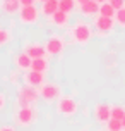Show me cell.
<instances>
[{"instance_id":"cell-6","label":"cell","mask_w":125,"mask_h":131,"mask_svg":"<svg viewBox=\"0 0 125 131\" xmlns=\"http://www.w3.org/2000/svg\"><path fill=\"white\" fill-rule=\"evenodd\" d=\"M17 16H19V23L26 24V26H33V24L38 23V19L41 16V10L36 5H26V7H21Z\"/></svg>"},{"instance_id":"cell-15","label":"cell","mask_w":125,"mask_h":131,"mask_svg":"<svg viewBox=\"0 0 125 131\" xmlns=\"http://www.w3.org/2000/svg\"><path fill=\"white\" fill-rule=\"evenodd\" d=\"M69 16L70 14H67V12L58 9L48 21H50V24H53V26H57V28H67L69 26Z\"/></svg>"},{"instance_id":"cell-4","label":"cell","mask_w":125,"mask_h":131,"mask_svg":"<svg viewBox=\"0 0 125 131\" xmlns=\"http://www.w3.org/2000/svg\"><path fill=\"white\" fill-rule=\"evenodd\" d=\"M57 112H58L60 116H64V117H72L77 114V109H79V104H77V100L70 95H62V97L57 100Z\"/></svg>"},{"instance_id":"cell-19","label":"cell","mask_w":125,"mask_h":131,"mask_svg":"<svg viewBox=\"0 0 125 131\" xmlns=\"http://www.w3.org/2000/svg\"><path fill=\"white\" fill-rule=\"evenodd\" d=\"M75 0H60V4H58V9L60 10H64V12H67V14H70L75 9Z\"/></svg>"},{"instance_id":"cell-18","label":"cell","mask_w":125,"mask_h":131,"mask_svg":"<svg viewBox=\"0 0 125 131\" xmlns=\"http://www.w3.org/2000/svg\"><path fill=\"white\" fill-rule=\"evenodd\" d=\"M115 14H117V9H115L110 2H106V4H99V16L115 17Z\"/></svg>"},{"instance_id":"cell-12","label":"cell","mask_w":125,"mask_h":131,"mask_svg":"<svg viewBox=\"0 0 125 131\" xmlns=\"http://www.w3.org/2000/svg\"><path fill=\"white\" fill-rule=\"evenodd\" d=\"M24 83L29 86H34V88H41V86L45 85V72H38V71H33V69H29L26 72V76H24Z\"/></svg>"},{"instance_id":"cell-26","label":"cell","mask_w":125,"mask_h":131,"mask_svg":"<svg viewBox=\"0 0 125 131\" xmlns=\"http://www.w3.org/2000/svg\"><path fill=\"white\" fill-rule=\"evenodd\" d=\"M19 2H21V5H22V7H26V5H34L38 0H19Z\"/></svg>"},{"instance_id":"cell-16","label":"cell","mask_w":125,"mask_h":131,"mask_svg":"<svg viewBox=\"0 0 125 131\" xmlns=\"http://www.w3.org/2000/svg\"><path fill=\"white\" fill-rule=\"evenodd\" d=\"M58 4H60V0H46L45 4H41V16H45V17H52L53 14L58 10Z\"/></svg>"},{"instance_id":"cell-8","label":"cell","mask_w":125,"mask_h":131,"mask_svg":"<svg viewBox=\"0 0 125 131\" xmlns=\"http://www.w3.org/2000/svg\"><path fill=\"white\" fill-rule=\"evenodd\" d=\"M45 48L48 55H60L65 48V40L62 38L60 35H50L48 40L45 41Z\"/></svg>"},{"instance_id":"cell-32","label":"cell","mask_w":125,"mask_h":131,"mask_svg":"<svg viewBox=\"0 0 125 131\" xmlns=\"http://www.w3.org/2000/svg\"><path fill=\"white\" fill-rule=\"evenodd\" d=\"M106 131H110V129H106Z\"/></svg>"},{"instance_id":"cell-5","label":"cell","mask_w":125,"mask_h":131,"mask_svg":"<svg viewBox=\"0 0 125 131\" xmlns=\"http://www.w3.org/2000/svg\"><path fill=\"white\" fill-rule=\"evenodd\" d=\"M115 17H106V16H96L94 17V23H92V26H94V31L98 36H106V35H110V33L115 29Z\"/></svg>"},{"instance_id":"cell-1","label":"cell","mask_w":125,"mask_h":131,"mask_svg":"<svg viewBox=\"0 0 125 131\" xmlns=\"http://www.w3.org/2000/svg\"><path fill=\"white\" fill-rule=\"evenodd\" d=\"M69 36H70V41L72 43H77V45L84 47L87 45L92 38V28L89 23L79 19L77 23H74L70 29H69Z\"/></svg>"},{"instance_id":"cell-20","label":"cell","mask_w":125,"mask_h":131,"mask_svg":"<svg viewBox=\"0 0 125 131\" xmlns=\"http://www.w3.org/2000/svg\"><path fill=\"white\" fill-rule=\"evenodd\" d=\"M9 41H12V31H10V29H2V28H0V47L7 45Z\"/></svg>"},{"instance_id":"cell-24","label":"cell","mask_w":125,"mask_h":131,"mask_svg":"<svg viewBox=\"0 0 125 131\" xmlns=\"http://www.w3.org/2000/svg\"><path fill=\"white\" fill-rule=\"evenodd\" d=\"M110 4L118 10V9H123L125 7V0H110Z\"/></svg>"},{"instance_id":"cell-2","label":"cell","mask_w":125,"mask_h":131,"mask_svg":"<svg viewBox=\"0 0 125 131\" xmlns=\"http://www.w3.org/2000/svg\"><path fill=\"white\" fill-rule=\"evenodd\" d=\"M14 123L19 128H29L36 123L38 117V111L34 109L33 105H26V107H15L14 111Z\"/></svg>"},{"instance_id":"cell-10","label":"cell","mask_w":125,"mask_h":131,"mask_svg":"<svg viewBox=\"0 0 125 131\" xmlns=\"http://www.w3.org/2000/svg\"><path fill=\"white\" fill-rule=\"evenodd\" d=\"M92 114H94L96 123H99V124H106V123L112 119V105L110 104H96Z\"/></svg>"},{"instance_id":"cell-7","label":"cell","mask_w":125,"mask_h":131,"mask_svg":"<svg viewBox=\"0 0 125 131\" xmlns=\"http://www.w3.org/2000/svg\"><path fill=\"white\" fill-rule=\"evenodd\" d=\"M40 97L45 100L46 104H52V102H57L60 97H62V88L57 83H45V85L40 88Z\"/></svg>"},{"instance_id":"cell-25","label":"cell","mask_w":125,"mask_h":131,"mask_svg":"<svg viewBox=\"0 0 125 131\" xmlns=\"http://www.w3.org/2000/svg\"><path fill=\"white\" fill-rule=\"evenodd\" d=\"M5 105H7V97L0 92V111H4V109H5Z\"/></svg>"},{"instance_id":"cell-22","label":"cell","mask_w":125,"mask_h":131,"mask_svg":"<svg viewBox=\"0 0 125 131\" xmlns=\"http://www.w3.org/2000/svg\"><path fill=\"white\" fill-rule=\"evenodd\" d=\"M112 117L122 121V119L125 117V109L122 107V105H113L112 107Z\"/></svg>"},{"instance_id":"cell-17","label":"cell","mask_w":125,"mask_h":131,"mask_svg":"<svg viewBox=\"0 0 125 131\" xmlns=\"http://www.w3.org/2000/svg\"><path fill=\"white\" fill-rule=\"evenodd\" d=\"M31 69L38 72H46L50 69V62L46 57H40V59H33V64H31Z\"/></svg>"},{"instance_id":"cell-9","label":"cell","mask_w":125,"mask_h":131,"mask_svg":"<svg viewBox=\"0 0 125 131\" xmlns=\"http://www.w3.org/2000/svg\"><path fill=\"white\" fill-rule=\"evenodd\" d=\"M22 52H26L31 59H40V57H46V48L45 43H40V41H27L22 47Z\"/></svg>"},{"instance_id":"cell-28","label":"cell","mask_w":125,"mask_h":131,"mask_svg":"<svg viewBox=\"0 0 125 131\" xmlns=\"http://www.w3.org/2000/svg\"><path fill=\"white\" fill-rule=\"evenodd\" d=\"M75 2H77V4L81 5V4H84V2H87V0H75Z\"/></svg>"},{"instance_id":"cell-30","label":"cell","mask_w":125,"mask_h":131,"mask_svg":"<svg viewBox=\"0 0 125 131\" xmlns=\"http://www.w3.org/2000/svg\"><path fill=\"white\" fill-rule=\"evenodd\" d=\"M122 124H123V128H125V117H123V119H122Z\"/></svg>"},{"instance_id":"cell-29","label":"cell","mask_w":125,"mask_h":131,"mask_svg":"<svg viewBox=\"0 0 125 131\" xmlns=\"http://www.w3.org/2000/svg\"><path fill=\"white\" fill-rule=\"evenodd\" d=\"M106 2H110V0H98V4H106Z\"/></svg>"},{"instance_id":"cell-11","label":"cell","mask_w":125,"mask_h":131,"mask_svg":"<svg viewBox=\"0 0 125 131\" xmlns=\"http://www.w3.org/2000/svg\"><path fill=\"white\" fill-rule=\"evenodd\" d=\"M79 12L82 17H96L99 14V4L98 0H87L79 5Z\"/></svg>"},{"instance_id":"cell-31","label":"cell","mask_w":125,"mask_h":131,"mask_svg":"<svg viewBox=\"0 0 125 131\" xmlns=\"http://www.w3.org/2000/svg\"><path fill=\"white\" fill-rule=\"evenodd\" d=\"M38 2H41V4H45V2H46V0H38Z\"/></svg>"},{"instance_id":"cell-13","label":"cell","mask_w":125,"mask_h":131,"mask_svg":"<svg viewBox=\"0 0 125 131\" xmlns=\"http://www.w3.org/2000/svg\"><path fill=\"white\" fill-rule=\"evenodd\" d=\"M21 2L19 0H0V10L7 16H15L21 10Z\"/></svg>"},{"instance_id":"cell-27","label":"cell","mask_w":125,"mask_h":131,"mask_svg":"<svg viewBox=\"0 0 125 131\" xmlns=\"http://www.w3.org/2000/svg\"><path fill=\"white\" fill-rule=\"evenodd\" d=\"M0 131H15V128L10 124H4V126H0Z\"/></svg>"},{"instance_id":"cell-21","label":"cell","mask_w":125,"mask_h":131,"mask_svg":"<svg viewBox=\"0 0 125 131\" xmlns=\"http://www.w3.org/2000/svg\"><path fill=\"white\" fill-rule=\"evenodd\" d=\"M106 129H110V131H122L123 129V124H122V121L120 119H110L108 123H106Z\"/></svg>"},{"instance_id":"cell-3","label":"cell","mask_w":125,"mask_h":131,"mask_svg":"<svg viewBox=\"0 0 125 131\" xmlns=\"http://www.w3.org/2000/svg\"><path fill=\"white\" fill-rule=\"evenodd\" d=\"M40 97V90L34 86L24 85L17 88V98H15V107H26V105H33L34 102H38Z\"/></svg>"},{"instance_id":"cell-14","label":"cell","mask_w":125,"mask_h":131,"mask_svg":"<svg viewBox=\"0 0 125 131\" xmlns=\"http://www.w3.org/2000/svg\"><path fill=\"white\" fill-rule=\"evenodd\" d=\"M14 64H15V67L19 71H29L31 69V64H33V59L26 52H21L14 57Z\"/></svg>"},{"instance_id":"cell-23","label":"cell","mask_w":125,"mask_h":131,"mask_svg":"<svg viewBox=\"0 0 125 131\" xmlns=\"http://www.w3.org/2000/svg\"><path fill=\"white\" fill-rule=\"evenodd\" d=\"M115 23H117L120 28H123V29H125V7L117 10V14H115Z\"/></svg>"}]
</instances>
